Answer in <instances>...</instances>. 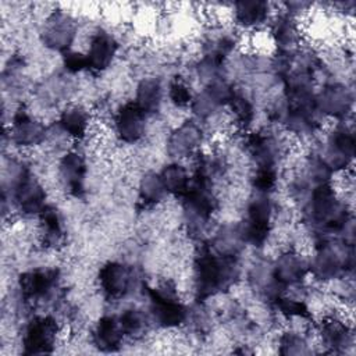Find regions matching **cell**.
Listing matches in <instances>:
<instances>
[{"label":"cell","instance_id":"3","mask_svg":"<svg viewBox=\"0 0 356 356\" xmlns=\"http://www.w3.org/2000/svg\"><path fill=\"white\" fill-rule=\"evenodd\" d=\"M309 273L318 281L327 282L353 268V243L342 238L328 236L316 241L314 253L307 259Z\"/></svg>","mask_w":356,"mask_h":356},{"label":"cell","instance_id":"2","mask_svg":"<svg viewBox=\"0 0 356 356\" xmlns=\"http://www.w3.org/2000/svg\"><path fill=\"white\" fill-rule=\"evenodd\" d=\"M239 275L236 257L221 256L204 245L195 257L193 281L199 300L229 289Z\"/></svg>","mask_w":356,"mask_h":356},{"label":"cell","instance_id":"26","mask_svg":"<svg viewBox=\"0 0 356 356\" xmlns=\"http://www.w3.org/2000/svg\"><path fill=\"white\" fill-rule=\"evenodd\" d=\"M268 14L270 4L266 1H236L234 4V19L245 29L261 26L268 19Z\"/></svg>","mask_w":356,"mask_h":356},{"label":"cell","instance_id":"6","mask_svg":"<svg viewBox=\"0 0 356 356\" xmlns=\"http://www.w3.org/2000/svg\"><path fill=\"white\" fill-rule=\"evenodd\" d=\"M356 149V139L353 131L345 125H337L327 136L323 153L318 156L332 172L346 170L352 165Z\"/></svg>","mask_w":356,"mask_h":356},{"label":"cell","instance_id":"15","mask_svg":"<svg viewBox=\"0 0 356 356\" xmlns=\"http://www.w3.org/2000/svg\"><path fill=\"white\" fill-rule=\"evenodd\" d=\"M203 142L202 128L192 120L178 125L167 139V153L174 159H185L197 152Z\"/></svg>","mask_w":356,"mask_h":356},{"label":"cell","instance_id":"21","mask_svg":"<svg viewBox=\"0 0 356 356\" xmlns=\"http://www.w3.org/2000/svg\"><path fill=\"white\" fill-rule=\"evenodd\" d=\"M117 50H118V43L111 33L106 31L96 32L92 36L88 51H86L88 70H92L96 72L104 71L113 63L117 54Z\"/></svg>","mask_w":356,"mask_h":356},{"label":"cell","instance_id":"25","mask_svg":"<svg viewBox=\"0 0 356 356\" xmlns=\"http://www.w3.org/2000/svg\"><path fill=\"white\" fill-rule=\"evenodd\" d=\"M245 243L246 239L243 235L242 224H227L216 232L209 248L217 254L236 257Z\"/></svg>","mask_w":356,"mask_h":356},{"label":"cell","instance_id":"38","mask_svg":"<svg viewBox=\"0 0 356 356\" xmlns=\"http://www.w3.org/2000/svg\"><path fill=\"white\" fill-rule=\"evenodd\" d=\"M63 64H64V68L71 74H76L83 70H88L86 54L75 50H68L63 53Z\"/></svg>","mask_w":356,"mask_h":356},{"label":"cell","instance_id":"13","mask_svg":"<svg viewBox=\"0 0 356 356\" xmlns=\"http://www.w3.org/2000/svg\"><path fill=\"white\" fill-rule=\"evenodd\" d=\"M271 271L274 280L286 289L300 284L309 274L307 259L295 250L282 252L273 263Z\"/></svg>","mask_w":356,"mask_h":356},{"label":"cell","instance_id":"9","mask_svg":"<svg viewBox=\"0 0 356 356\" xmlns=\"http://www.w3.org/2000/svg\"><path fill=\"white\" fill-rule=\"evenodd\" d=\"M76 36V22L75 19L64 13L54 11L51 13L40 31V39L43 44L51 50L65 53L71 50V44Z\"/></svg>","mask_w":356,"mask_h":356},{"label":"cell","instance_id":"39","mask_svg":"<svg viewBox=\"0 0 356 356\" xmlns=\"http://www.w3.org/2000/svg\"><path fill=\"white\" fill-rule=\"evenodd\" d=\"M285 13L293 15L296 18L298 14L303 13V11H307L310 7H312V3H306V1H289V3H285Z\"/></svg>","mask_w":356,"mask_h":356},{"label":"cell","instance_id":"11","mask_svg":"<svg viewBox=\"0 0 356 356\" xmlns=\"http://www.w3.org/2000/svg\"><path fill=\"white\" fill-rule=\"evenodd\" d=\"M99 284L106 296L121 299L127 296L135 285L134 268L121 261H108L99 271Z\"/></svg>","mask_w":356,"mask_h":356},{"label":"cell","instance_id":"32","mask_svg":"<svg viewBox=\"0 0 356 356\" xmlns=\"http://www.w3.org/2000/svg\"><path fill=\"white\" fill-rule=\"evenodd\" d=\"M228 107L236 121L238 125L248 128L253 120H254V106L252 103V100L243 95L242 92L235 89V93L232 96V99L228 103Z\"/></svg>","mask_w":356,"mask_h":356},{"label":"cell","instance_id":"37","mask_svg":"<svg viewBox=\"0 0 356 356\" xmlns=\"http://www.w3.org/2000/svg\"><path fill=\"white\" fill-rule=\"evenodd\" d=\"M168 97L177 107H186V106H191L193 93L184 81L177 79L170 85Z\"/></svg>","mask_w":356,"mask_h":356},{"label":"cell","instance_id":"19","mask_svg":"<svg viewBox=\"0 0 356 356\" xmlns=\"http://www.w3.org/2000/svg\"><path fill=\"white\" fill-rule=\"evenodd\" d=\"M58 273L50 268H38L19 277V291L25 300H38L47 296L57 285Z\"/></svg>","mask_w":356,"mask_h":356},{"label":"cell","instance_id":"4","mask_svg":"<svg viewBox=\"0 0 356 356\" xmlns=\"http://www.w3.org/2000/svg\"><path fill=\"white\" fill-rule=\"evenodd\" d=\"M150 316L161 328H175L188 321V309L181 302L178 289L171 281L147 288Z\"/></svg>","mask_w":356,"mask_h":356},{"label":"cell","instance_id":"5","mask_svg":"<svg viewBox=\"0 0 356 356\" xmlns=\"http://www.w3.org/2000/svg\"><path fill=\"white\" fill-rule=\"evenodd\" d=\"M274 206L268 193H259L250 199L246 209V220L242 222L246 243L263 246L271 231Z\"/></svg>","mask_w":356,"mask_h":356},{"label":"cell","instance_id":"12","mask_svg":"<svg viewBox=\"0 0 356 356\" xmlns=\"http://www.w3.org/2000/svg\"><path fill=\"white\" fill-rule=\"evenodd\" d=\"M47 136L46 127L33 118L24 107H19L8 127V138L17 146L32 147L44 142Z\"/></svg>","mask_w":356,"mask_h":356},{"label":"cell","instance_id":"20","mask_svg":"<svg viewBox=\"0 0 356 356\" xmlns=\"http://www.w3.org/2000/svg\"><path fill=\"white\" fill-rule=\"evenodd\" d=\"M58 178L61 185L74 196H79L85 189L86 163L81 153L68 152L58 163Z\"/></svg>","mask_w":356,"mask_h":356},{"label":"cell","instance_id":"14","mask_svg":"<svg viewBox=\"0 0 356 356\" xmlns=\"http://www.w3.org/2000/svg\"><path fill=\"white\" fill-rule=\"evenodd\" d=\"M147 115L134 103L122 104L114 115V129L117 136L125 143L139 142L146 132Z\"/></svg>","mask_w":356,"mask_h":356},{"label":"cell","instance_id":"16","mask_svg":"<svg viewBox=\"0 0 356 356\" xmlns=\"http://www.w3.org/2000/svg\"><path fill=\"white\" fill-rule=\"evenodd\" d=\"M11 196L17 209L25 216H39L47 206L43 185L31 174L11 192Z\"/></svg>","mask_w":356,"mask_h":356},{"label":"cell","instance_id":"35","mask_svg":"<svg viewBox=\"0 0 356 356\" xmlns=\"http://www.w3.org/2000/svg\"><path fill=\"white\" fill-rule=\"evenodd\" d=\"M274 305L277 306V309L280 310L281 314L293 318V317H299V318H310V312L307 309V306L299 300V299H293L289 296H285L284 293L280 295L275 300Z\"/></svg>","mask_w":356,"mask_h":356},{"label":"cell","instance_id":"10","mask_svg":"<svg viewBox=\"0 0 356 356\" xmlns=\"http://www.w3.org/2000/svg\"><path fill=\"white\" fill-rule=\"evenodd\" d=\"M314 102L316 108L321 115L343 120L352 111L353 95L348 86L331 82L316 92Z\"/></svg>","mask_w":356,"mask_h":356},{"label":"cell","instance_id":"22","mask_svg":"<svg viewBox=\"0 0 356 356\" xmlns=\"http://www.w3.org/2000/svg\"><path fill=\"white\" fill-rule=\"evenodd\" d=\"M323 345L330 349L331 353L345 352L346 348L353 345L352 328L337 317L324 318L318 328Z\"/></svg>","mask_w":356,"mask_h":356},{"label":"cell","instance_id":"23","mask_svg":"<svg viewBox=\"0 0 356 356\" xmlns=\"http://www.w3.org/2000/svg\"><path fill=\"white\" fill-rule=\"evenodd\" d=\"M125 335L115 316L102 317L92 332L93 345L102 352H115L121 348Z\"/></svg>","mask_w":356,"mask_h":356},{"label":"cell","instance_id":"34","mask_svg":"<svg viewBox=\"0 0 356 356\" xmlns=\"http://www.w3.org/2000/svg\"><path fill=\"white\" fill-rule=\"evenodd\" d=\"M42 99L46 102H58L67 97L70 92V83L64 76H50L39 88Z\"/></svg>","mask_w":356,"mask_h":356},{"label":"cell","instance_id":"17","mask_svg":"<svg viewBox=\"0 0 356 356\" xmlns=\"http://www.w3.org/2000/svg\"><path fill=\"white\" fill-rule=\"evenodd\" d=\"M246 147L257 167L275 168L282 154L281 142L274 135L261 131L248 135Z\"/></svg>","mask_w":356,"mask_h":356},{"label":"cell","instance_id":"33","mask_svg":"<svg viewBox=\"0 0 356 356\" xmlns=\"http://www.w3.org/2000/svg\"><path fill=\"white\" fill-rule=\"evenodd\" d=\"M309 343L306 338L300 332L285 331L278 338V353L280 355H307L310 353Z\"/></svg>","mask_w":356,"mask_h":356},{"label":"cell","instance_id":"1","mask_svg":"<svg viewBox=\"0 0 356 356\" xmlns=\"http://www.w3.org/2000/svg\"><path fill=\"white\" fill-rule=\"evenodd\" d=\"M303 197V216L317 239L341 235L352 222L346 203L331 182L312 188Z\"/></svg>","mask_w":356,"mask_h":356},{"label":"cell","instance_id":"29","mask_svg":"<svg viewBox=\"0 0 356 356\" xmlns=\"http://www.w3.org/2000/svg\"><path fill=\"white\" fill-rule=\"evenodd\" d=\"M159 175L161 178V182L167 193L182 197L189 188L191 177L186 168L179 163H170L164 165L163 170L159 172Z\"/></svg>","mask_w":356,"mask_h":356},{"label":"cell","instance_id":"30","mask_svg":"<svg viewBox=\"0 0 356 356\" xmlns=\"http://www.w3.org/2000/svg\"><path fill=\"white\" fill-rule=\"evenodd\" d=\"M138 193L139 200L145 206H154L164 200L167 191L161 182V178L159 172H146L140 179L138 185Z\"/></svg>","mask_w":356,"mask_h":356},{"label":"cell","instance_id":"31","mask_svg":"<svg viewBox=\"0 0 356 356\" xmlns=\"http://www.w3.org/2000/svg\"><path fill=\"white\" fill-rule=\"evenodd\" d=\"M121 328L125 337L139 338L146 332L147 328V317L139 309H127L118 316Z\"/></svg>","mask_w":356,"mask_h":356},{"label":"cell","instance_id":"28","mask_svg":"<svg viewBox=\"0 0 356 356\" xmlns=\"http://www.w3.org/2000/svg\"><path fill=\"white\" fill-rule=\"evenodd\" d=\"M43 242L46 246L57 248L64 241V228L63 217L58 209L54 206H46L39 214Z\"/></svg>","mask_w":356,"mask_h":356},{"label":"cell","instance_id":"8","mask_svg":"<svg viewBox=\"0 0 356 356\" xmlns=\"http://www.w3.org/2000/svg\"><path fill=\"white\" fill-rule=\"evenodd\" d=\"M235 93V88L222 76L213 79L204 85V88L193 95L191 108L193 114L200 120H207L214 115L221 107L228 106Z\"/></svg>","mask_w":356,"mask_h":356},{"label":"cell","instance_id":"7","mask_svg":"<svg viewBox=\"0 0 356 356\" xmlns=\"http://www.w3.org/2000/svg\"><path fill=\"white\" fill-rule=\"evenodd\" d=\"M58 337V324L50 316L33 317L25 327L22 335L24 355L51 353Z\"/></svg>","mask_w":356,"mask_h":356},{"label":"cell","instance_id":"18","mask_svg":"<svg viewBox=\"0 0 356 356\" xmlns=\"http://www.w3.org/2000/svg\"><path fill=\"white\" fill-rule=\"evenodd\" d=\"M270 35L277 50L281 53H295L302 40L298 19L288 13H281L273 18Z\"/></svg>","mask_w":356,"mask_h":356},{"label":"cell","instance_id":"27","mask_svg":"<svg viewBox=\"0 0 356 356\" xmlns=\"http://www.w3.org/2000/svg\"><path fill=\"white\" fill-rule=\"evenodd\" d=\"M163 85L157 78H143L135 90V104L146 114L160 111L163 104Z\"/></svg>","mask_w":356,"mask_h":356},{"label":"cell","instance_id":"24","mask_svg":"<svg viewBox=\"0 0 356 356\" xmlns=\"http://www.w3.org/2000/svg\"><path fill=\"white\" fill-rule=\"evenodd\" d=\"M58 128L72 139H83L89 131L90 114L81 104H68L58 117Z\"/></svg>","mask_w":356,"mask_h":356},{"label":"cell","instance_id":"36","mask_svg":"<svg viewBox=\"0 0 356 356\" xmlns=\"http://www.w3.org/2000/svg\"><path fill=\"white\" fill-rule=\"evenodd\" d=\"M252 185L259 193H270L277 185V170L273 167H257Z\"/></svg>","mask_w":356,"mask_h":356}]
</instances>
